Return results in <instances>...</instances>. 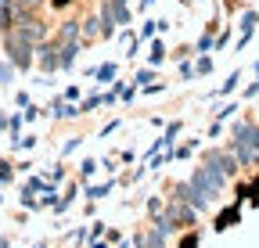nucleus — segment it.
I'll list each match as a JSON object with an SVG mask.
<instances>
[{
	"instance_id": "obj_1",
	"label": "nucleus",
	"mask_w": 259,
	"mask_h": 248,
	"mask_svg": "<svg viewBox=\"0 0 259 248\" xmlns=\"http://www.w3.org/2000/svg\"><path fill=\"white\" fill-rule=\"evenodd\" d=\"M255 155H259V126L234 122V159H238V166H252Z\"/></svg>"
},
{
	"instance_id": "obj_2",
	"label": "nucleus",
	"mask_w": 259,
	"mask_h": 248,
	"mask_svg": "<svg viewBox=\"0 0 259 248\" xmlns=\"http://www.w3.org/2000/svg\"><path fill=\"white\" fill-rule=\"evenodd\" d=\"M223 180H227V176H223L220 169H212V166H202V169H194V176H191V187H194V191H202V194L212 202V198L223 191Z\"/></svg>"
},
{
	"instance_id": "obj_3",
	"label": "nucleus",
	"mask_w": 259,
	"mask_h": 248,
	"mask_svg": "<svg viewBox=\"0 0 259 248\" xmlns=\"http://www.w3.org/2000/svg\"><path fill=\"white\" fill-rule=\"evenodd\" d=\"M4 51H8V61L15 69H29L32 65V43L29 40H18L15 33L4 36Z\"/></svg>"
},
{
	"instance_id": "obj_4",
	"label": "nucleus",
	"mask_w": 259,
	"mask_h": 248,
	"mask_svg": "<svg viewBox=\"0 0 259 248\" xmlns=\"http://www.w3.org/2000/svg\"><path fill=\"white\" fill-rule=\"evenodd\" d=\"M173 194H177V202H187L194 212H205V209H209V198H205L202 191H194V187H191V180H187V183H177V191H173Z\"/></svg>"
},
{
	"instance_id": "obj_5",
	"label": "nucleus",
	"mask_w": 259,
	"mask_h": 248,
	"mask_svg": "<svg viewBox=\"0 0 259 248\" xmlns=\"http://www.w3.org/2000/svg\"><path fill=\"white\" fill-rule=\"evenodd\" d=\"M205 166L220 169L223 176H234L238 173V159H234V155H227V151H209L205 155Z\"/></svg>"
},
{
	"instance_id": "obj_6",
	"label": "nucleus",
	"mask_w": 259,
	"mask_h": 248,
	"mask_svg": "<svg viewBox=\"0 0 259 248\" xmlns=\"http://www.w3.org/2000/svg\"><path fill=\"white\" fill-rule=\"evenodd\" d=\"M101 11H108L119 25H130V0H105Z\"/></svg>"
},
{
	"instance_id": "obj_7",
	"label": "nucleus",
	"mask_w": 259,
	"mask_h": 248,
	"mask_svg": "<svg viewBox=\"0 0 259 248\" xmlns=\"http://www.w3.org/2000/svg\"><path fill=\"white\" fill-rule=\"evenodd\" d=\"M76 54H79V40L58 43V69H72L76 65Z\"/></svg>"
},
{
	"instance_id": "obj_8",
	"label": "nucleus",
	"mask_w": 259,
	"mask_h": 248,
	"mask_svg": "<svg viewBox=\"0 0 259 248\" xmlns=\"http://www.w3.org/2000/svg\"><path fill=\"white\" fill-rule=\"evenodd\" d=\"M36 61H40V69H44V72H58V43H44Z\"/></svg>"
},
{
	"instance_id": "obj_9",
	"label": "nucleus",
	"mask_w": 259,
	"mask_h": 248,
	"mask_svg": "<svg viewBox=\"0 0 259 248\" xmlns=\"http://www.w3.org/2000/svg\"><path fill=\"white\" fill-rule=\"evenodd\" d=\"M255 25H259V15H255V11H245V15H241V40H238V51H241V47L252 40Z\"/></svg>"
},
{
	"instance_id": "obj_10",
	"label": "nucleus",
	"mask_w": 259,
	"mask_h": 248,
	"mask_svg": "<svg viewBox=\"0 0 259 248\" xmlns=\"http://www.w3.org/2000/svg\"><path fill=\"white\" fill-rule=\"evenodd\" d=\"M15 15H18L15 0H4V4H0V29H4V33H11V29H15Z\"/></svg>"
},
{
	"instance_id": "obj_11",
	"label": "nucleus",
	"mask_w": 259,
	"mask_h": 248,
	"mask_svg": "<svg viewBox=\"0 0 259 248\" xmlns=\"http://www.w3.org/2000/svg\"><path fill=\"white\" fill-rule=\"evenodd\" d=\"M79 25H83V22H65V25L58 29V40H54V43H69V40H79V33H83Z\"/></svg>"
},
{
	"instance_id": "obj_12",
	"label": "nucleus",
	"mask_w": 259,
	"mask_h": 248,
	"mask_svg": "<svg viewBox=\"0 0 259 248\" xmlns=\"http://www.w3.org/2000/svg\"><path fill=\"white\" fill-rule=\"evenodd\" d=\"M51 115H54V119H76V115H83V112H79L76 105H69V101H54V105H51Z\"/></svg>"
},
{
	"instance_id": "obj_13",
	"label": "nucleus",
	"mask_w": 259,
	"mask_h": 248,
	"mask_svg": "<svg viewBox=\"0 0 259 248\" xmlns=\"http://www.w3.org/2000/svg\"><path fill=\"white\" fill-rule=\"evenodd\" d=\"M94 76H97V83H112V79L119 76V65H115V61H105V65L94 69Z\"/></svg>"
},
{
	"instance_id": "obj_14",
	"label": "nucleus",
	"mask_w": 259,
	"mask_h": 248,
	"mask_svg": "<svg viewBox=\"0 0 259 248\" xmlns=\"http://www.w3.org/2000/svg\"><path fill=\"white\" fill-rule=\"evenodd\" d=\"M166 237H169L166 230H158V227H155V230L144 237V244H148V248H166Z\"/></svg>"
},
{
	"instance_id": "obj_15",
	"label": "nucleus",
	"mask_w": 259,
	"mask_h": 248,
	"mask_svg": "<svg viewBox=\"0 0 259 248\" xmlns=\"http://www.w3.org/2000/svg\"><path fill=\"white\" fill-rule=\"evenodd\" d=\"M148 61H151V65H162V61H166V43H162V40H155V43H151Z\"/></svg>"
},
{
	"instance_id": "obj_16",
	"label": "nucleus",
	"mask_w": 259,
	"mask_h": 248,
	"mask_svg": "<svg viewBox=\"0 0 259 248\" xmlns=\"http://www.w3.org/2000/svg\"><path fill=\"white\" fill-rule=\"evenodd\" d=\"M112 187H115L112 180L108 183H94V187H87V198H105V194H112Z\"/></svg>"
},
{
	"instance_id": "obj_17",
	"label": "nucleus",
	"mask_w": 259,
	"mask_h": 248,
	"mask_svg": "<svg viewBox=\"0 0 259 248\" xmlns=\"http://www.w3.org/2000/svg\"><path fill=\"white\" fill-rule=\"evenodd\" d=\"M158 29H166V22H144V29H141V36H137V40H141V43H144V40H151Z\"/></svg>"
},
{
	"instance_id": "obj_18",
	"label": "nucleus",
	"mask_w": 259,
	"mask_h": 248,
	"mask_svg": "<svg viewBox=\"0 0 259 248\" xmlns=\"http://www.w3.org/2000/svg\"><path fill=\"white\" fill-rule=\"evenodd\" d=\"M101 105H105V94H94V97H87L79 105V112H94V108H101Z\"/></svg>"
},
{
	"instance_id": "obj_19",
	"label": "nucleus",
	"mask_w": 259,
	"mask_h": 248,
	"mask_svg": "<svg viewBox=\"0 0 259 248\" xmlns=\"http://www.w3.org/2000/svg\"><path fill=\"white\" fill-rule=\"evenodd\" d=\"M11 79H15V65H11V61H0V86L11 83Z\"/></svg>"
},
{
	"instance_id": "obj_20",
	"label": "nucleus",
	"mask_w": 259,
	"mask_h": 248,
	"mask_svg": "<svg viewBox=\"0 0 259 248\" xmlns=\"http://www.w3.org/2000/svg\"><path fill=\"white\" fill-rule=\"evenodd\" d=\"M83 36H101V22H97V18H87V22H83Z\"/></svg>"
},
{
	"instance_id": "obj_21",
	"label": "nucleus",
	"mask_w": 259,
	"mask_h": 248,
	"mask_svg": "<svg viewBox=\"0 0 259 248\" xmlns=\"http://www.w3.org/2000/svg\"><path fill=\"white\" fill-rule=\"evenodd\" d=\"M148 83H155V72H151V69H141V72H137V79H134V86H141V90H144Z\"/></svg>"
},
{
	"instance_id": "obj_22",
	"label": "nucleus",
	"mask_w": 259,
	"mask_h": 248,
	"mask_svg": "<svg viewBox=\"0 0 259 248\" xmlns=\"http://www.w3.org/2000/svg\"><path fill=\"white\" fill-rule=\"evenodd\" d=\"M238 83H241V72H231V76H227V83L220 86V94H231V90H234Z\"/></svg>"
},
{
	"instance_id": "obj_23",
	"label": "nucleus",
	"mask_w": 259,
	"mask_h": 248,
	"mask_svg": "<svg viewBox=\"0 0 259 248\" xmlns=\"http://www.w3.org/2000/svg\"><path fill=\"white\" fill-rule=\"evenodd\" d=\"M194 72H198V76H209V72H212V58L202 54V58H198V65H194Z\"/></svg>"
},
{
	"instance_id": "obj_24",
	"label": "nucleus",
	"mask_w": 259,
	"mask_h": 248,
	"mask_svg": "<svg viewBox=\"0 0 259 248\" xmlns=\"http://www.w3.org/2000/svg\"><path fill=\"white\" fill-rule=\"evenodd\" d=\"M177 133H180V122H169L166 133H162V144H173V140H177Z\"/></svg>"
},
{
	"instance_id": "obj_25",
	"label": "nucleus",
	"mask_w": 259,
	"mask_h": 248,
	"mask_svg": "<svg viewBox=\"0 0 259 248\" xmlns=\"http://www.w3.org/2000/svg\"><path fill=\"white\" fill-rule=\"evenodd\" d=\"M216 47V40H212V33H205L202 40H198V54H205V51H212Z\"/></svg>"
},
{
	"instance_id": "obj_26",
	"label": "nucleus",
	"mask_w": 259,
	"mask_h": 248,
	"mask_svg": "<svg viewBox=\"0 0 259 248\" xmlns=\"http://www.w3.org/2000/svg\"><path fill=\"white\" fill-rule=\"evenodd\" d=\"M79 173H83V180H90V176L97 173V162H94V159H87V162L79 166Z\"/></svg>"
},
{
	"instance_id": "obj_27",
	"label": "nucleus",
	"mask_w": 259,
	"mask_h": 248,
	"mask_svg": "<svg viewBox=\"0 0 259 248\" xmlns=\"http://www.w3.org/2000/svg\"><path fill=\"white\" fill-rule=\"evenodd\" d=\"M47 187H51V183H44V180H36V176L25 183V191H32V194H36V191H47Z\"/></svg>"
},
{
	"instance_id": "obj_28",
	"label": "nucleus",
	"mask_w": 259,
	"mask_h": 248,
	"mask_svg": "<svg viewBox=\"0 0 259 248\" xmlns=\"http://www.w3.org/2000/svg\"><path fill=\"white\" fill-rule=\"evenodd\" d=\"M234 112H238V105H223V108L216 112V122H223V119H231Z\"/></svg>"
},
{
	"instance_id": "obj_29",
	"label": "nucleus",
	"mask_w": 259,
	"mask_h": 248,
	"mask_svg": "<svg viewBox=\"0 0 259 248\" xmlns=\"http://www.w3.org/2000/svg\"><path fill=\"white\" fill-rule=\"evenodd\" d=\"M148 212H151V216H158V212H162V202H158V198H151V202H148Z\"/></svg>"
},
{
	"instance_id": "obj_30",
	"label": "nucleus",
	"mask_w": 259,
	"mask_h": 248,
	"mask_svg": "<svg viewBox=\"0 0 259 248\" xmlns=\"http://www.w3.org/2000/svg\"><path fill=\"white\" fill-rule=\"evenodd\" d=\"M255 94H259V79H255V83H248V90H245V97H255Z\"/></svg>"
},
{
	"instance_id": "obj_31",
	"label": "nucleus",
	"mask_w": 259,
	"mask_h": 248,
	"mask_svg": "<svg viewBox=\"0 0 259 248\" xmlns=\"http://www.w3.org/2000/svg\"><path fill=\"white\" fill-rule=\"evenodd\" d=\"M8 180H11V169H8V166H0V183H8Z\"/></svg>"
},
{
	"instance_id": "obj_32",
	"label": "nucleus",
	"mask_w": 259,
	"mask_h": 248,
	"mask_svg": "<svg viewBox=\"0 0 259 248\" xmlns=\"http://www.w3.org/2000/svg\"><path fill=\"white\" fill-rule=\"evenodd\" d=\"M72 4V0H54V8H69Z\"/></svg>"
},
{
	"instance_id": "obj_33",
	"label": "nucleus",
	"mask_w": 259,
	"mask_h": 248,
	"mask_svg": "<svg viewBox=\"0 0 259 248\" xmlns=\"http://www.w3.org/2000/svg\"><path fill=\"white\" fill-rule=\"evenodd\" d=\"M151 4H155V0H141V11H148Z\"/></svg>"
},
{
	"instance_id": "obj_34",
	"label": "nucleus",
	"mask_w": 259,
	"mask_h": 248,
	"mask_svg": "<svg viewBox=\"0 0 259 248\" xmlns=\"http://www.w3.org/2000/svg\"><path fill=\"white\" fill-rule=\"evenodd\" d=\"M255 72H259V65H255Z\"/></svg>"
}]
</instances>
